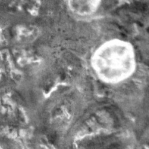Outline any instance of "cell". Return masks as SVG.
<instances>
[{
  "mask_svg": "<svg viewBox=\"0 0 149 149\" xmlns=\"http://www.w3.org/2000/svg\"><path fill=\"white\" fill-rule=\"evenodd\" d=\"M91 64L101 80L108 83H116L133 72L136 66L134 52L126 41H108L94 52Z\"/></svg>",
  "mask_w": 149,
  "mask_h": 149,
  "instance_id": "6da1fadb",
  "label": "cell"
},
{
  "mask_svg": "<svg viewBox=\"0 0 149 149\" xmlns=\"http://www.w3.org/2000/svg\"><path fill=\"white\" fill-rule=\"evenodd\" d=\"M98 1H70L69 6L75 13L80 15H90L98 8Z\"/></svg>",
  "mask_w": 149,
  "mask_h": 149,
  "instance_id": "7a4b0ae2",
  "label": "cell"
}]
</instances>
